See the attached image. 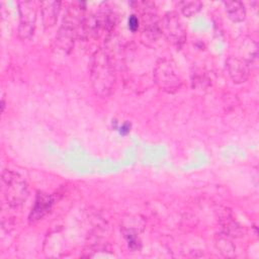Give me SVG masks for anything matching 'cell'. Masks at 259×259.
I'll return each instance as SVG.
<instances>
[{
	"label": "cell",
	"instance_id": "cell-1",
	"mask_svg": "<svg viewBox=\"0 0 259 259\" xmlns=\"http://www.w3.org/2000/svg\"><path fill=\"white\" fill-rule=\"evenodd\" d=\"M90 81L94 93L100 97L109 96L115 88L116 74L110 54L105 49H98L92 57Z\"/></svg>",
	"mask_w": 259,
	"mask_h": 259
},
{
	"label": "cell",
	"instance_id": "cell-2",
	"mask_svg": "<svg viewBox=\"0 0 259 259\" xmlns=\"http://www.w3.org/2000/svg\"><path fill=\"white\" fill-rule=\"evenodd\" d=\"M81 8H70L64 17L57 35L54 39L53 49L55 52L68 55L74 48L75 39L78 36V30L82 18L80 14Z\"/></svg>",
	"mask_w": 259,
	"mask_h": 259
},
{
	"label": "cell",
	"instance_id": "cell-3",
	"mask_svg": "<svg viewBox=\"0 0 259 259\" xmlns=\"http://www.w3.org/2000/svg\"><path fill=\"white\" fill-rule=\"evenodd\" d=\"M2 193L5 201L11 207H18L28 196V186L25 179L18 173L5 169L1 174Z\"/></svg>",
	"mask_w": 259,
	"mask_h": 259
},
{
	"label": "cell",
	"instance_id": "cell-4",
	"mask_svg": "<svg viewBox=\"0 0 259 259\" xmlns=\"http://www.w3.org/2000/svg\"><path fill=\"white\" fill-rule=\"evenodd\" d=\"M154 81L161 91L169 94L177 92L182 85L174 65L167 59L157 61L154 68Z\"/></svg>",
	"mask_w": 259,
	"mask_h": 259
},
{
	"label": "cell",
	"instance_id": "cell-5",
	"mask_svg": "<svg viewBox=\"0 0 259 259\" xmlns=\"http://www.w3.org/2000/svg\"><path fill=\"white\" fill-rule=\"evenodd\" d=\"M138 4L143 8V27L141 31L142 42L148 47H153L162 35L161 21L156 14L155 4L148 1L139 2Z\"/></svg>",
	"mask_w": 259,
	"mask_h": 259
},
{
	"label": "cell",
	"instance_id": "cell-6",
	"mask_svg": "<svg viewBox=\"0 0 259 259\" xmlns=\"http://www.w3.org/2000/svg\"><path fill=\"white\" fill-rule=\"evenodd\" d=\"M162 33L175 48L180 49L186 40L185 27L175 12H167L161 22Z\"/></svg>",
	"mask_w": 259,
	"mask_h": 259
},
{
	"label": "cell",
	"instance_id": "cell-7",
	"mask_svg": "<svg viewBox=\"0 0 259 259\" xmlns=\"http://www.w3.org/2000/svg\"><path fill=\"white\" fill-rule=\"evenodd\" d=\"M19 24H18V36L20 39L29 38L35 28L36 21V6L34 2L28 0H21L17 2Z\"/></svg>",
	"mask_w": 259,
	"mask_h": 259
},
{
	"label": "cell",
	"instance_id": "cell-8",
	"mask_svg": "<svg viewBox=\"0 0 259 259\" xmlns=\"http://www.w3.org/2000/svg\"><path fill=\"white\" fill-rule=\"evenodd\" d=\"M226 68L230 78L236 84H242L249 78L250 66L241 57L230 56L226 61Z\"/></svg>",
	"mask_w": 259,
	"mask_h": 259
},
{
	"label": "cell",
	"instance_id": "cell-9",
	"mask_svg": "<svg viewBox=\"0 0 259 259\" xmlns=\"http://www.w3.org/2000/svg\"><path fill=\"white\" fill-rule=\"evenodd\" d=\"M61 2L59 1H42L39 3L40 13L42 23L46 28L53 27L57 20L61 11Z\"/></svg>",
	"mask_w": 259,
	"mask_h": 259
},
{
	"label": "cell",
	"instance_id": "cell-10",
	"mask_svg": "<svg viewBox=\"0 0 259 259\" xmlns=\"http://www.w3.org/2000/svg\"><path fill=\"white\" fill-rule=\"evenodd\" d=\"M219 222L223 228V233L229 237H238L242 235V227L236 221L230 209L224 208L220 210Z\"/></svg>",
	"mask_w": 259,
	"mask_h": 259
},
{
	"label": "cell",
	"instance_id": "cell-11",
	"mask_svg": "<svg viewBox=\"0 0 259 259\" xmlns=\"http://www.w3.org/2000/svg\"><path fill=\"white\" fill-rule=\"evenodd\" d=\"M53 198L52 196L46 194V193H38L34 205L31 209V212L29 214V221L30 222H36L40 219H42L51 209L53 205Z\"/></svg>",
	"mask_w": 259,
	"mask_h": 259
},
{
	"label": "cell",
	"instance_id": "cell-12",
	"mask_svg": "<svg viewBox=\"0 0 259 259\" xmlns=\"http://www.w3.org/2000/svg\"><path fill=\"white\" fill-rule=\"evenodd\" d=\"M228 17L234 22H241L246 17V8L243 2L228 1L224 2Z\"/></svg>",
	"mask_w": 259,
	"mask_h": 259
},
{
	"label": "cell",
	"instance_id": "cell-13",
	"mask_svg": "<svg viewBox=\"0 0 259 259\" xmlns=\"http://www.w3.org/2000/svg\"><path fill=\"white\" fill-rule=\"evenodd\" d=\"M178 6L180 8L181 13L184 16L190 17L200 11L202 7V3L197 0H184V1H180L178 3Z\"/></svg>",
	"mask_w": 259,
	"mask_h": 259
},
{
	"label": "cell",
	"instance_id": "cell-14",
	"mask_svg": "<svg viewBox=\"0 0 259 259\" xmlns=\"http://www.w3.org/2000/svg\"><path fill=\"white\" fill-rule=\"evenodd\" d=\"M231 237H229L228 235L224 234L219 236L217 239V248L220 250V252L227 257H232L234 256V252H235V246L233 245L231 239Z\"/></svg>",
	"mask_w": 259,
	"mask_h": 259
},
{
	"label": "cell",
	"instance_id": "cell-15",
	"mask_svg": "<svg viewBox=\"0 0 259 259\" xmlns=\"http://www.w3.org/2000/svg\"><path fill=\"white\" fill-rule=\"evenodd\" d=\"M127 26H128V29L132 30L133 32L137 31L140 27V20L138 18L137 15L135 14H132L130 15L128 19H127Z\"/></svg>",
	"mask_w": 259,
	"mask_h": 259
},
{
	"label": "cell",
	"instance_id": "cell-16",
	"mask_svg": "<svg viewBox=\"0 0 259 259\" xmlns=\"http://www.w3.org/2000/svg\"><path fill=\"white\" fill-rule=\"evenodd\" d=\"M130 128H131V125L125 122V123H123V124L121 125V127H120V133L123 134V135H125V134H127V133L130 132Z\"/></svg>",
	"mask_w": 259,
	"mask_h": 259
},
{
	"label": "cell",
	"instance_id": "cell-17",
	"mask_svg": "<svg viewBox=\"0 0 259 259\" xmlns=\"http://www.w3.org/2000/svg\"><path fill=\"white\" fill-rule=\"evenodd\" d=\"M4 107H5V101H4V98H2V100H1V111L2 112L4 110Z\"/></svg>",
	"mask_w": 259,
	"mask_h": 259
}]
</instances>
